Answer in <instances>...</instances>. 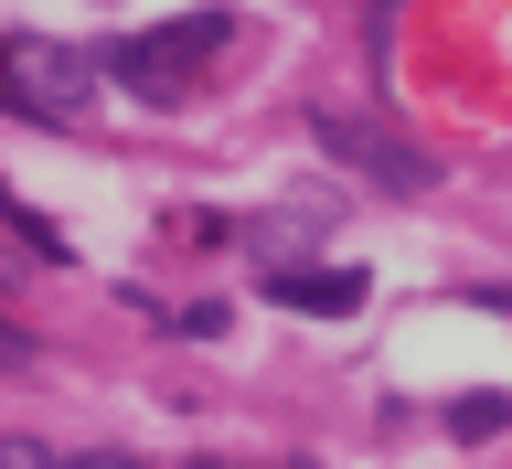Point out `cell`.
I'll return each mask as SVG.
<instances>
[{"instance_id":"cell-1","label":"cell","mask_w":512,"mask_h":469,"mask_svg":"<svg viewBox=\"0 0 512 469\" xmlns=\"http://www.w3.org/2000/svg\"><path fill=\"white\" fill-rule=\"evenodd\" d=\"M224 32H235L224 11H182L171 32H128V43H107V75H118L139 107H182L192 75L224 54Z\"/></svg>"},{"instance_id":"cell-2","label":"cell","mask_w":512,"mask_h":469,"mask_svg":"<svg viewBox=\"0 0 512 469\" xmlns=\"http://www.w3.org/2000/svg\"><path fill=\"white\" fill-rule=\"evenodd\" d=\"M0 107H22V118L64 128L96 107V54L54 43V32H0Z\"/></svg>"},{"instance_id":"cell-3","label":"cell","mask_w":512,"mask_h":469,"mask_svg":"<svg viewBox=\"0 0 512 469\" xmlns=\"http://www.w3.org/2000/svg\"><path fill=\"white\" fill-rule=\"evenodd\" d=\"M310 139L331 160H352L374 192H438V160L416 150V139H395V128H374L363 107H310Z\"/></svg>"},{"instance_id":"cell-4","label":"cell","mask_w":512,"mask_h":469,"mask_svg":"<svg viewBox=\"0 0 512 469\" xmlns=\"http://www.w3.org/2000/svg\"><path fill=\"white\" fill-rule=\"evenodd\" d=\"M256 288H267L278 310H299V320H352L363 299H374V278H363V267H331V256H299V267H256Z\"/></svg>"},{"instance_id":"cell-5","label":"cell","mask_w":512,"mask_h":469,"mask_svg":"<svg viewBox=\"0 0 512 469\" xmlns=\"http://www.w3.org/2000/svg\"><path fill=\"white\" fill-rule=\"evenodd\" d=\"M502 427H512L502 395H459V406H448V438H502Z\"/></svg>"},{"instance_id":"cell-6","label":"cell","mask_w":512,"mask_h":469,"mask_svg":"<svg viewBox=\"0 0 512 469\" xmlns=\"http://www.w3.org/2000/svg\"><path fill=\"white\" fill-rule=\"evenodd\" d=\"M0 469H54V459H43V438H0Z\"/></svg>"},{"instance_id":"cell-7","label":"cell","mask_w":512,"mask_h":469,"mask_svg":"<svg viewBox=\"0 0 512 469\" xmlns=\"http://www.w3.org/2000/svg\"><path fill=\"white\" fill-rule=\"evenodd\" d=\"M54 469H139V459H118V448H75V459H54Z\"/></svg>"},{"instance_id":"cell-8","label":"cell","mask_w":512,"mask_h":469,"mask_svg":"<svg viewBox=\"0 0 512 469\" xmlns=\"http://www.w3.org/2000/svg\"><path fill=\"white\" fill-rule=\"evenodd\" d=\"M0 363H32V342H22V331H0Z\"/></svg>"},{"instance_id":"cell-9","label":"cell","mask_w":512,"mask_h":469,"mask_svg":"<svg viewBox=\"0 0 512 469\" xmlns=\"http://www.w3.org/2000/svg\"><path fill=\"white\" fill-rule=\"evenodd\" d=\"M192 469H214V459H192Z\"/></svg>"}]
</instances>
